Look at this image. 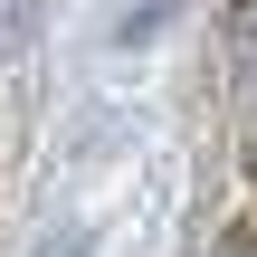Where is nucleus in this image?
Returning a JSON list of instances; mask_svg holds the SVG:
<instances>
[{
  "label": "nucleus",
  "mask_w": 257,
  "mask_h": 257,
  "mask_svg": "<svg viewBox=\"0 0 257 257\" xmlns=\"http://www.w3.org/2000/svg\"><path fill=\"white\" fill-rule=\"evenodd\" d=\"M229 257H257V238H248V248H229Z\"/></svg>",
  "instance_id": "f257e3e1"
}]
</instances>
